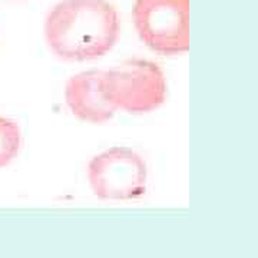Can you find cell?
Listing matches in <instances>:
<instances>
[{
    "instance_id": "6",
    "label": "cell",
    "mask_w": 258,
    "mask_h": 258,
    "mask_svg": "<svg viewBox=\"0 0 258 258\" xmlns=\"http://www.w3.org/2000/svg\"><path fill=\"white\" fill-rule=\"evenodd\" d=\"M22 144L20 128L15 120L0 116V168L16 158Z\"/></svg>"
},
{
    "instance_id": "2",
    "label": "cell",
    "mask_w": 258,
    "mask_h": 258,
    "mask_svg": "<svg viewBox=\"0 0 258 258\" xmlns=\"http://www.w3.org/2000/svg\"><path fill=\"white\" fill-rule=\"evenodd\" d=\"M103 89L112 103L129 113H147L166 98L162 69L145 59H131L103 72Z\"/></svg>"
},
{
    "instance_id": "1",
    "label": "cell",
    "mask_w": 258,
    "mask_h": 258,
    "mask_svg": "<svg viewBox=\"0 0 258 258\" xmlns=\"http://www.w3.org/2000/svg\"><path fill=\"white\" fill-rule=\"evenodd\" d=\"M45 37L60 59H98L118 42L119 16L106 0H62L47 15Z\"/></svg>"
},
{
    "instance_id": "4",
    "label": "cell",
    "mask_w": 258,
    "mask_h": 258,
    "mask_svg": "<svg viewBox=\"0 0 258 258\" xmlns=\"http://www.w3.org/2000/svg\"><path fill=\"white\" fill-rule=\"evenodd\" d=\"M88 179L101 200H137L147 191V164L131 148H111L91 159Z\"/></svg>"
},
{
    "instance_id": "5",
    "label": "cell",
    "mask_w": 258,
    "mask_h": 258,
    "mask_svg": "<svg viewBox=\"0 0 258 258\" xmlns=\"http://www.w3.org/2000/svg\"><path fill=\"white\" fill-rule=\"evenodd\" d=\"M64 101L76 118L91 123L108 122L118 109L105 93L101 71H88L72 76L66 82Z\"/></svg>"
},
{
    "instance_id": "3",
    "label": "cell",
    "mask_w": 258,
    "mask_h": 258,
    "mask_svg": "<svg viewBox=\"0 0 258 258\" xmlns=\"http://www.w3.org/2000/svg\"><path fill=\"white\" fill-rule=\"evenodd\" d=\"M132 18L154 52L171 56L189 50V0H135Z\"/></svg>"
}]
</instances>
